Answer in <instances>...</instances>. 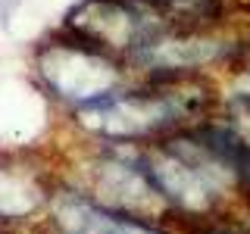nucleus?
Instances as JSON below:
<instances>
[{
    "instance_id": "1",
    "label": "nucleus",
    "mask_w": 250,
    "mask_h": 234,
    "mask_svg": "<svg viewBox=\"0 0 250 234\" xmlns=\"http://www.w3.org/2000/svg\"><path fill=\"white\" fill-rule=\"evenodd\" d=\"M203 106H207V94L182 84L153 91H116L78 109V125L113 144H138V140L166 135L185 119L203 113Z\"/></svg>"
},
{
    "instance_id": "2",
    "label": "nucleus",
    "mask_w": 250,
    "mask_h": 234,
    "mask_svg": "<svg viewBox=\"0 0 250 234\" xmlns=\"http://www.w3.org/2000/svg\"><path fill=\"white\" fill-rule=\"evenodd\" d=\"M38 69L44 81L57 91V97L72 100L78 109L116 94L122 81V72L109 59V53L82 38L47 44L38 53Z\"/></svg>"
},
{
    "instance_id": "3",
    "label": "nucleus",
    "mask_w": 250,
    "mask_h": 234,
    "mask_svg": "<svg viewBox=\"0 0 250 234\" xmlns=\"http://www.w3.org/2000/svg\"><path fill=\"white\" fill-rule=\"evenodd\" d=\"M50 215L57 234H166L147 218L116 213L91 194L57 191L50 194Z\"/></svg>"
},
{
    "instance_id": "4",
    "label": "nucleus",
    "mask_w": 250,
    "mask_h": 234,
    "mask_svg": "<svg viewBox=\"0 0 250 234\" xmlns=\"http://www.w3.org/2000/svg\"><path fill=\"white\" fill-rule=\"evenodd\" d=\"M94 175H97V197H100V203L109 206V209H116V213L135 215V218H150L153 209L166 206V200L160 197V191L150 184V178H147L141 159L131 162L128 156L109 153L106 159L97 162Z\"/></svg>"
},
{
    "instance_id": "5",
    "label": "nucleus",
    "mask_w": 250,
    "mask_h": 234,
    "mask_svg": "<svg viewBox=\"0 0 250 234\" xmlns=\"http://www.w3.org/2000/svg\"><path fill=\"white\" fill-rule=\"evenodd\" d=\"M44 203H50V194L28 166L0 162V225L35 215Z\"/></svg>"
},
{
    "instance_id": "6",
    "label": "nucleus",
    "mask_w": 250,
    "mask_h": 234,
    "mask_svg": "<svg viewBox=\"0 0 250 234\" xmlns=\"http://www.w3.org/2000/svg\"><path fill=\"white\" fill-rule=\"evenodd\" d=\"M207 234H238V231H231V228H209Z\"/></svg>"
},
{
    "instance_id": "7",
    "label": "nucleus",
    "mask_w": 250,
    "mask_h": 234,
    "mask_svg": "<svg viewBox=\"0 0 250 234\" xmlns=\"http://www.w3.org/2000/svg\"><path fill=\"white\" fill-rule=\"evenodd\" d=\"M241 100H250V88H244V91H241Z\"/></svg>"
}]
</instances>
